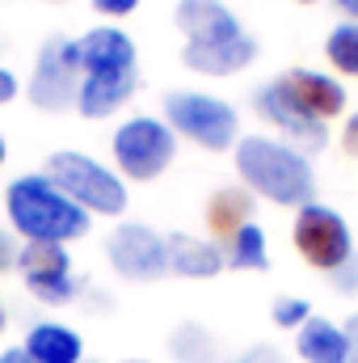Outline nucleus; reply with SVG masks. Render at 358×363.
I'll list each match as a JSON object with an SVG mask.
<instances>
[{
	"label": "nucleus",
	"mask_w": 358,
	"mask_h": 363,
	"mask_svg": "<svg viewBox=\"0 0 358 363\" xmlns=\"http://www.w3.org/2000/svg\"><path fill=\"white\" fill-rule=\"evenodd\" d=\"M105 258H110V267L122 274V279L148 283V279H161V274L169 271V241L156 237L144 224H122V228L110 233Z\"/></svg>",
	"instance_id": "obj_9"
},
{
	"label": "nucleus",
	"mask_w": 358,
	"mask_h": 363,
	"mask_svg": "<svg viewBox=\"0 0 358 363\" xmlns=\"http://www.w3.org/2000/svg\"><path fill=\"white\" fill-rule=\"evenodd\" d=\"M224 262H228L232 271H266V267H270V258H266V233H262L258 224H245V228L228 241Z\"/></svg>",
	"instance_id": "obj_18"
},
{
	"label": "nucleus",
	"mask_w": 358,
	"mask_h": 363,
	"mask_svg": "<svg viewBox=\"0 0 358 363\" xmlns=\"http://www.w3.org/2000/svg\"><path fill=\"white\" fill-rule=\"evenodd\" d=\"M282 89L291 93V101H295L308 118H316V123H329L333 114L346 110V89H342L337 81L321 77V72H308V68L287 72V77H282Z\"/></svg>",
	"instance_id": "obj_13"
},
{
	"label": "nucleus",
	"mask_w": 358,
	"mask_h": 363,
	"mask_svg": "<svg viewBox=\"0 0 358 363\" xmlns=\"http://www.w3.org/2000/svg\"><path fill=\"white\" fill-rule=\"evenodd\" d=\"M224 267V250L211 245V241H198V237H169V271L190 274V279H207Z\"/></svg>",
	"instance_id": "obj_16"
},
{
	"label": "nucleus",
	"mask_w": 358,
	"mask_h": 363,
	"mask_svg": "<svg viewBox=\"0 0 358 363\" xmlns=\"http://www.w3.org/2000/svg\"><path fill=\"white\" fill-rule=\"evenodd\" d=\"M173 152H178V135L161 118H131L114 131V161L122 165L127 178L148 182L165 174Z\"/></svg>",
	"instance_id": "obj_5"
},
{
	"label": "nucleus",
	"mask_w": 358,
	"mask_h": 363,
	"mask_svg": "<svg viewBox=\"0 0 358 363\" xmlns=\"http://www.w3.org/2000/svg\"><path fill=\"white\" fill-rule=\"evenodd\" d=\"M0 330H4V300H0Z\"/></svg>",
	"instance_id": "obj_31"
},
{
	"label": "nucleus",
	"mask_w": 358,
	"mask_h": 363,
	"mask_svg": "<svg viewBox=\"0 0 358 363\" xmlns=\"http://www.w3.org/2000/svg\"><path fill=\"white\" fill-rule=\"evenodd\" d=\"M81 43L72 38H51L42 51H38V64H34V81H30V101L38 110H68L81 93Z\"/></svg>",
	"instance_id": "obj_7"
},
{
	"label": "nucleus",
	"mask_w": 358,
	"mask_h": 363,
	"mask_svg": "<svg viewBox=\"0 0 358 363\" xmlns=\"http://www.w3.org/2000/svg\"><path fill=\"white\" fill-rule=\"evenodd\" d=\"M178 30L185 34L181 60L194 72H207V77L241 72L258 55V43L241 30V21L219 0H181L178 4Z\"/></svg>",
	"instance_id": "obj_1"
},
{
	"label": "nucleus",
	"mask_w": 358,
	"mask_h": 363,
	"mask_svg": "<svg viewBox=\"0 0 358 363\" xmlns=\"http://www.w3.org/2000/svg\"><path fill=\"white\" fill-rule=\"evenodd\" d=\"M249 216H253V203H249V194L236 190V186L215 190L211 203H207V224H211V233H219V237H228V241L249 224Z\"/></svg>",
	"instance_id": "obj_17"
},
{
	"label": "nucleus",
	"mask_w": 358,
	"mask_h": 363,
	"mask_svg": "<svg viewBox=\"0 0 358 363\" xmlns=\"http://www.w3.org/2000/svg\"><path fill=\"white\" fill-rule=\"evenodd\" d=\"M13 97H17V77H13L8 68H0V106L13 101Z\"/></svg>",
	"instance_id": "obj_25"
},
{
	"label": "nucleus",
	"mask_w": 358,
	"mask_h": 363,
	"mask_svg": "<svg viewBox=\"0 0 358 363\" xmlns=\"http://www.w3.org/2000/svg\"><path fill=\"white\" fill-rule=\"evenodd\" d=\"M224 363H287V359H282V351H274V347H249L245 355L224 359Z\"/></svg>",
	"instance_id": "obj_23"
},
{
	"label": "nucleus",
	"mask_w": 358,
	"mask_h": 363,
	"mask_svg": "<svg viewBox=\"0 0 358 363\" xmlns=\"http://www.w3.org/2000/svg\"><path fill=\"white\" fill-rule=\"evenodd\" d=\"M8 220L25 241H42V245H64L72 237L89 233V211L76 207L51 178H17L4 194Z\"/></svg>",
	"instance_id": "obj_2"
},
{
	"label": "nucleus",
	"mask_w": 358,
	"mask_h": 363,
	"mask_svg": "<svg viewBox=\"0 0 358 363\" xmlns=\"http://www.w3.org/2000/svg\"><path fill=\"white\" fill-rule=\"evenodd\" d=\"M4 152H8V148H4V140H0V165H4Z\"/></svg>",
	"instance_id": "obj_32"
},
{
	"label": "nucleus",
	"mask_w": 358,
	"mask_h": 363,
	"mask_svg": "<svg viewBox=\"0 0 358 363\" xmlns=\"http://www.w3.org/2000/svg\"><path fill=\"white\" fill-rule=\"evenodd\" d=\"M346 338H350V359L346 363H358V317L346 321Z\"/></svg>",
	"instance_id": "obj_28"
},
{
	"label": "nucleus",
	"mask_w": 358,
	"mask_h": 363,
	"mask_svg": "<svg viewBox=\"0 0 358 363\" xmlns=\"http://www.w3.org/2000/svg\"><path fill=\"white\" fill-rule=\"evenodd\" d=\"M325 51H329L333 68H342L346 77H358V21H342V26L329 34Z\"/></svg>",
	"instance_id": "obj_20"
},
{
	"label": "nucleus",
	"mask_w": 358,
	"mask_h": 363,
	"mask_svg": "<svg viewBox=\"0 0 358 363\" xmlns=\"http://www.w3.org/2000/svg\"><path fill=\"white\" fill-rule=\"evenodd\" d=\"M342 140H346V152H350V157H358V114L346 123V135H342Z\"/></svg>",
	"instance_id": "obj_27"
},
{
	"label": "nucleus",
	"mask_w": 358,
	"mask_h": 363,
	"mask_svg": "<svg viewBox=\"0 0 358 363\" xmlns=\"http://www.w3.org/2000/svg\"><path fill=\"white\" fill-rule=\"evenodd\" d=\"M295 245L299 254L316 267V271H337L342 262L354 258V245H350V228L346 220L325 207V203H304L299 216H295Z\"/></svg>",
	"instance_id": "obj_8"
},
{
	"label": "nucleus",
	"mask_w": 358,
	"mask_h": 363,
	"mask_svg": "<svg viewBox=\"0 0 358 363\" xmlns=\"http://www.w3.org/2000/svg\"><path fill=\"white\" fill-rule=\"evenodd\" d=\"M337 4H342V13H350V17L358 21V0H337Z\"/></svg>",
	"instance_id": "obj_30"
},
{
	"label": "nucleus",
	"mask_w": 358,
	"mask_h": 363,
	"mask_svg": "<svg viewBox=\"0 0 358 363\" xmlns=\"http://www.w3.org/2000/svg\"><path fill=\"white\" fill-rule=\"evenodd\" d=\"M258 101V110L266 114L270 123L291 140V148L295 144H304V148H321L325 144V123H316V118H308L295 101H291V93L282 89V81H274V85H266V89L253 97Z\"/></svg>",
	"instance_id": "obj_12"
},
{
	"label": "nucleus",
	"mask_w": 358,
	"mask_h": 363,
	"mask_svg": "<svg viewBox=\"0 0 358 363\" xmlns=\"http://www.w3.org/2000/svg\"><path fill=\"white\" fill-rule=\"evenodd\" d=\"M135 85H139V81H135V68H85L76 106H81L85 118H105V114H114L122 101H131Z\"/></svg>",
	"instance_id": "obj_11"
},
{
	"label": "nucleus",
	"mask_w": 358,
	"mask_h": 363,
	"mask_svg": "<svg viewBox=\"0 0 358 363\" xmlns=\"http://www.w3.org/2000/svg\"><path fill=\"white\" fill-rule=\"evenodd\" d=\"M295 351L304 363H346L350 359V338L342 325L325 321V317H312L299 338H295Z\"/></svg>",
	"instance_id": "obj_15"
},
{
	"label": "nucleus",
	"mask_w": 358,
	"mask_h": 363,
	"mask_svg": "<svg viewBox=\"0 0 358 363\" xmlns=\"http://www.w3.org/2000/svg\"><path fill=\"white\" fill-rule=\"evenodd\" d=\"M236 169L258 194H266L270 203H282V207L312 203V165L299 148H291L282 140H266V135L241 140Z\"/></svg>",
	"instance_id": "obj_3"
},
{
	"label": "nucleus",
	"mask_w": 358,
	"mask_h": 363,
	"mask_svg": "<svg viewBox=\"0 0 358 363\" xmlns=\"http://www.w3.org/2000/svg\"><path fill=\"white\" fill-rule=\"evenodd\" d=\"M122 363H148V359H122Z\"/></svg>",
	"instance_id": "obj_33"
},
{
	"label": "nucleus",
	"mask_w": 358,
	"mask_h": 363,
	"mask_svg": "<svg viewBox=\"0 0 358 363\" xmlns=\"http://www.w3.org/2000/svg\"><path fill=\"white\" fill-rule=\"evenodd\" d=\"M0 363H34V359L25 355V347H8V351L0 355Z\"/></svg>",
	"instance_id": "obj_29"
},
{
	"label": "nucleus",
	"mask_w": 358,
	"mask_h": 363,
	"mask_svg": "<svg viewBox=\"0 0 358 363\" xmlns=\"http://www.w3.org/2000/svg\"><path fill=\"white\" fill-rule=\"evenodd\" d=\"M93 4H97L101 13H110V17H127V13H131L139 0H93Z\"/></svg>",
	"instance_id": "obj_24"
},
{
	"label": "nucleus",
	"mask_w": 358,
	"mask_h": 363,
	"mask_svg": "<svg viewBox=\"0 0 358 363\" xmlns=\"http://www.w3.org/2000/svg\"><path fill=\"white\" fill-rule=\"evenodd\" d=\"M25 355L34 363H81L85 359V342L76 330L59 325V321H38L25 334Z\"/></svg>",
	"instance_id": "obj_14"
},
{
	"label": "nucleus",
	"mask_w": 358,
	"mask_h": 363,
	"mask_svg": "<svg viewBox=\"0 0 358 363\" xmlns=\"http://www.w3.org/2000/svg\"><path fill=\"white\" fill-rule=\"evenodd\" d=\"M165 114L169 127L190 135L202 148H228L236 140V110L211 93H169L165 97Z\"/></svg>",
	"instance_id": "obj_6"
},
{
	"label": "nucleus",
	"mask_w": 358,
	"mask_h": 363,
	"mask_svg": "<svg viewBox=\"0 0 358 363\" xmlns=\"http://www.w3.org/2000/svg\"><path fill=\"white\" fill-rule=\"evenodd\" d=\"M21 279L30 287L34 300L42 304H68L76 296V283H72V262H68V250L64 245H42V241H30L17 258Z\"/></svg>",
	"instance_id": "obj_10"
},
{
	"label": "nucleus",
	"mask_w": 358,
	"mask_h": 363,
	"mask_svg": "<svg viewBox=\"0 0 358 363\" xmlns=\"http://www.w3.org/2000/svg\"><path fill=\"white\" fill-rule=\"evenodd\" d=\"M169 351L178 363H215V338L202 325H178V334L169 338Z\"/></svg>",
	"instance_id": "obj_19"
},
{
	"label": "nucleus",
	"mask_w": 358,
	"mask_h": 363,
	"mask_svg": "<svg viewBox=\"0 0 358 363\" xmlns=\"http://www.w3.org/2000/svg\"><path fill=\"white\" fill-rule=\"evenodd\" d=\"M17 262V254H13V241H8V233L0 228V271H8Z\"/></svg>",
	"instance_id": "obj_26"
},
{
	"label": "nucleus",
	"mask_w": 358,
	"mask_h": 363,
	"mask_svg": "<svg viewBox=\"0 0 358 363\" xmlns=\"http://www.w3.org/2000/svg\"><path fill=\"white\" fill-rule=\"evenodd\" d=\"M47 178L55 182L76 207L97 211V216H118L127 207V186L114 178L101 161L81 157V152H55L47 161Z\"/></svg>",
	"instance_id": "obj_4"
},
{
	"label": "nucleus",
	"mask_w": 358,
	"mask_h": 363,
	"mask_svg": "<svg viewBox=\"0 0 358 363\" xmlns=\"http://www.w3.org/2000/svg\"><path fill=\"white\" fill-rule=\"evenodd\" d=\"M333 287H337L342 296H350V291H358V254L350 258V262H342V267L333 271Z\"/></svg>",
	"instance_id": "obj_22"
},
{
	"label": "nucleus",
	"mask_w": 358,
	"mask_h": 363,
	"mask_svg": "<svg viewBox=\"0 0 358 363\" xmlns=\"http://www.w3.org/2000/svg\"><path fill=\"white\" fill-rule=\"evenodd\" d=\"M308 321H312L308 300H299V296H278L274 300V325L278 330H304Z\"/></svg>",
	"instance_id": "obj_21"
}]
</instances>
